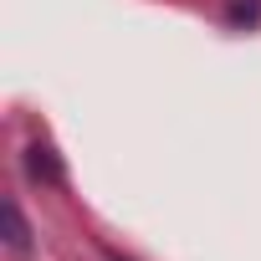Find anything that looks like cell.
Listing matches in <instances>:
<instances>
[{"instance_id": "cell-1", "label": "cell", "mask_w": 261, "mask_h": 261, "mask_svg": "<svg viewBox=\"0 0 261 261\" xmlns=\"http://www.w3.org/2000/svg\"><path fill=\"white\" fill-rule=\"evenodd\" d=\"M26 169H31V179H46V185H62V164H57V154L51 149H26Z\"/></svg>"}, {"instance_id": "cell-2", "label": "cell", "mask_w": 261, "mask_h": 261, "mask_svg": "<svg viewBox=\"0 0 261 261\" xmlns=\"http://www.w3.org/2000/svg\"><path fill=\"white\" fill-rule=\"evenodd\" d=\"M6 241H11V251H31V230H26L21 205H6Z\"/></svg>"}]
</instances>
